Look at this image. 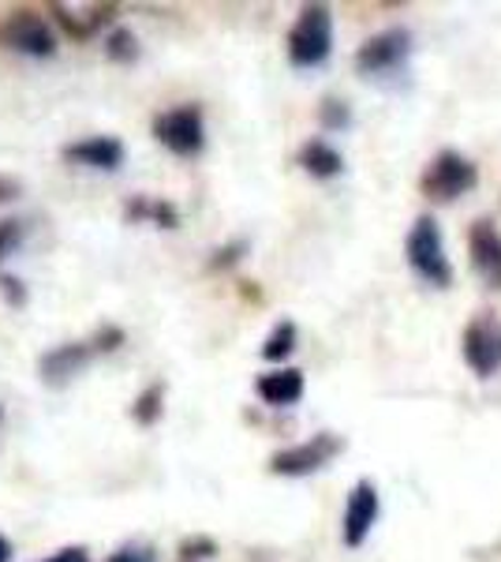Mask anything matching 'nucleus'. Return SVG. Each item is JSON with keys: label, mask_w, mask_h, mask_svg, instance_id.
Instances as JSON below:
<instances>
[{"label": "nucleus", "mask_w": 501, "mask_h": 562, "mask_svg": "<svg viewBox=\"0 0 501 562\" xmlns=\"http://www.w3.org/2000/svg\"><path fill=\"white\" fill-rule=\"evenodd\" d=\"M405 256L408 267L415 270L419 281H426L431 289H449L453 285V262L445 256V237H442V225L434 222L431 214H419L415 225L408 229L405 240Z\"/></svg>", "instance_id": "f257e3e1"}, {"label": "nucleus", "mask_w": 501, "mask_h": 562, "mask_svg": "<svg viewBox=\"0 0 501 562\" xmlns=\"http://www.w3.org/2000/svg\"><path fill=\"white\" fill-rule=\"evenodd\" d=\"M333 53V12L326 4H304L288 31V60L296 68H318Z\"/></svg>", "instance_id": "f03ea898"}, {"label": "nucleus", "mask_w": 501, "mask_h": 562, "mask_svg": "<svg viewBox=\"0 0 501 562\" xmlns=\"http://www.w3.org/2000/svg\"><path fill=\"white\" fill-rule=\"evenodd\" d=\"M476 184H479V166L471 158H464L460 150H439L426 161L423 177H419V192H423V199H431V203H457Z\"/></svg>", "instance_id": "7ed1b4c3"}, {"label": "nucleus", "mask_w": 501, "mask_h": 562, "mask_svg": "<svg viewBox=\"0 0 501 562\" xmlns=\"http://www.w3.org/2000/svg\"><path fill=\"white\" fill-rule=\"evenodd\" d=\"M153 139L161 147H169L177 158H198L206 150V121H203V105L187 102L177 105L169 113L153 116Z\"/></svg>", "instance_id": "20e7f679"}, {"label": "nucleus", "mask_w": 501, "mask_h": 562, "mask_svg": "<svg viewBox=\"0 0 501 562\" xmlns=\"http://www.w3.org/2000/svg\"><path fill=\"white\" fill-rule=\"evenodd\" d=\"M337 454H344V439L333 431H318L307 442L285 447L270 458V473L273 476H311L318 469H326Z\"/></svg>", "instance_id": "39448f33"}, {"label": "nucleus", "mask_w": 501, "mask_h": 562, "mask_svg": "<svg viewBox=\"0 0 501 562\" xmlns=\"http://www.w3.org/2000/svg\"><path fill=\"white\" fill-rule=\"evenodd\" d=\"M408 57H412V31L408 26H389V31L371 34L355 49V68H360V76H389V71L405 68Z\"/></svg>", "instance_id": "423d86ee"}, {"label": "nucleus", "mask_w": 501, "mask_h": 562, "mask_svg": "<svg viewBox=\"0 0 501 562\" xmlns=\"http://www.w3.org/2000/svg\"><path fill=\"white\" fill-rule=\"evenodd\" d=\"M460 352L464 364L476 371L479 379H490L501 371V323L494 315H476L460 334Z\"/></svg>", "instance_id": "0eeeda50"}, {"label": "nucleus", "mask_w": 501, "mask_h": 562, "mask_svg": "<svg viewBox=\"0 0 501 562\" xmlns=\"http://www.w3.org/2000/svg\"><path fill=\"white\" fill-rule=\"evenodd\" d=\"M0 42L12 45L15 53H26V57H53L57 53V34H53L45 15L34 12V8H15L4 20Z\"/></svg>", "instance_id": "6e6552de"}, {"label": "nucleus", "mask_w": 501, "mask_h": 562, "mask_svg": "<svg viewBox=\"0 0 501 562\" xmlns=\"http://www.w3.org/2000/svg\"><path fill=\"white\" fill-rule=\"evenodd\" d=\"M382 514V498H378V487L371 480H360V484L349 492V503H344V518H341V540L344 548H363L375 529Z\"/></svg>", "instance_id": "1a4fd4ad"}, {"label": "nucleus", "mask_w": 501, "mask_h": 562, "mask_svg": "<svg viewBox=\"0 0 501 562\" xmlns=\"http://www.w3.org/2000/svg\"><path fill=\"white\" fill-rule=\"evenodd\" d=\"M468 256L482 285L501 293V229L490 217H476L468 225Z\"/></svg>", "instance_id": "9d476101"}, {"label": "nucleus", "mask_w": 501, "mask_h": 562, "mask_svg": "<svg viewBox=\"0 0 501 562\" xmlns=\"http://www.w3.org/2000/svg\"><path fill=\"white\" fill-rule=\"evenodd\" d=\"M90 360H94L90 341H64V346L49 349L38 360V379L49 390H64V386H71L79 375H83V368L90 364Z\"/></svg>", "instance_id": "9b49d317"}, {"label": "nucleus", "mask_w": 501, "mask_h": 562, "mask_svg": "<svg viewBox=\"0 0 501 562\" xmlns=\"http://www.w3.org/2000/svg\"><path fill=\"white\" fill-rule=\"evenodd\" d=\"M64 161H76V166H87V169H113L124 166V143L116 135H90V139H79V143H68L60 150Z\"/></svg>", "instance_id": "f8f14e48"}, {"label": "nucleus", "mask_w": 501, "mask_h": 562, "mask_svg": "<svg viewBox=\"0 0 501 562\" xmlns=\"http://www.w3.org/2000/svg\"><path fill=\"white\" fill-rule=\"evenodd\" d=\"M304 371L299 368H277V371H266V375L254 379V394L270 405V409H288L304 397Z\"/></svg>", "instance_id": "ddd939ff"}, {"label": "nucleus", "mask_w": 501, "mask_h": 562, "mask_svg": "<svg viewBox=\"0 0 501 562\" xmlns=\"http://www.w3.org/2000/svg\"><path fill=\"white\" fill-rule=\"evenodd\" d=\"M296 161H299V169H304L307 177H315V180H333V177L344 173L341 150L330 147L326 139H307L304 147H299Z\"/></svg>", "instance_id": "4468645a"}, {"label": "nucleus", "mask_w": 501, "mask_h": 562, "mask_svg": "<svg viewBox=\"0 0 501 562\" xmlns=\"http://www.w3.org/2000/svg\"><path fill=\"white\" fill-rule=\"evenodd\" d=\"M124 222L127 225H143V222H153L161 229H177L180 225V211L169 203V199H150V195H135L124 203Z\"/></svg>", "instance_id": "2eb2a0df"}, {"label": "nucleus", "mask_w": 501, "mask_h": 562, "mask_svg": "<svg viewBox=\"0 0 501 562\" xmlns=\"http://www.w3.org/2000/svg\"><path fill=\"white\" fill-rule=\"evenodd\" d=\"M166 413V383H150L139 397L132 402V420L139 428H153Z\"/></svg>", "instance_id": "dca6fc26"}, {"label": "nucleus", "mask_w": 501, "mask_h": 562, "mask_svg": "<svg viewBox=\"0 0 501 562\" xmlns=\"http://www.w3.org/2000/svg\"><path fill=\"white\" fill-rule=\"evenodd\" d=\"M296 323L293 319H281L277 326L270 330V338L262 341V360H270V364H281V360H288L296 352Z\"/></svg>", "instance_id": "f3484780"}, {"label": "nucleus", "mask_w": 501, "mask_h": 562, "mask_svg": "<svg viewBox=\"0 0 501 562\" xmlns=\"http://www.w3.org/2000/svg\"><path fill=\"white\" fill-rule=\"evenodd\" d=\"M105 57L116 60V65H135L139 60V38L132 31H124V26H116L105 38Z\"/></svg>", "instance_id": "a211bd4d"}, {"label": "nucleus", "mask_w": 501, "mask_h": 562, "mask_svg": "<svg viewBox=\"0 0 501 562\" xmlns=\"http://www.w3.org/2000/svg\"><path fill=\"white\" fill-rule=\"evenodd\" d=\"M318 121H322L326 132H344L352 124V109L341 102V98H326L322 105H318Z\"/></svg>", "instance_id": "6ab92c4d"}, {"label": "nucleus", "mask_w": 501, "mask_h": 562, "mask_svg": "<svg viewBox=\"0 0 501 562\" xmlns=\"http://www.w3.org/2000/svg\"><path fill=\"white\" fill-rule=\"evenodd\" d=\"M251 251V244L248 240H232V244H225V248H217L214 256H209V270H232L236 262H240L243 256Z\"/></svg>", "instance_id": "aec40b11"}, {"label": "nucleus", "mask_w": 501, "mask_h": 562, "mask_svg": "<svg viewBox=\"0 0 501 562\" xmlns=\"http://www.w3.org/2000/svg\"><path fill=\"white\" fill-rule=\"evenodd\" d=\"M127 341V334L121 330V326H113V323H105V326H98L94 330V338H90V349H94V357L98 352H116Z\"/></svg>", "instance_id": "412c9836"}, {"label": "nucleus", "mask_w": 501, "mask_h": 562, "mask_svg": "<svg viewBox=\"0 0 501 562\" xmlns=\"http://www.w3.org/2000/svg\"><path fill=\"white\" fill-rule=\"evenodd\" d=\"M49 12L57 15V23H60L64 31H68V34H71V38H76V42H87V38H94V31H90V23H83V20H79V15H71V12H68V8H64V4H49Z\"/></svg>", "instance_id": "4be33fe9"}, {"label": "nucleus", "mask_w": 501, "mask_h": 562, "mask_svg": "<svg viewBox=\"0 0 501 562\" xmlns=\"http://www.w3.org/2000/svg\"><path fill=\"white\" fill-rule=\"evenodd\" d=\"M180 562H195V559H209V555H217V543L209 540V537H187V540H180Z\"/></svg>", "instance_id": "5701e85b"}, {"label": "nucleus", "mask_w": 501, "mask_h": 562, "mask_svg": "<svg viewBox=\"0 0 501 562\" xmlns=\"http://www.w3.org/2000/svg\"><path fill=\"white\" fill-rule=\"evenodd\" d=\"M23 233H26V225L20 222V217H4V222H0V259L12 256V251L20 248Z\"/></svg>", "instance_id": "b1692460"}, {"label": "nucleus", "mask_w": 501, "mask_h": 562, "mask_svg": "<svg viewBox=\"0 0 501 562\" xmlns=\"http://www.w3.org/2000/svg\"><path fill=\"white\" fill-rule=\"evenodd\" d=\"M0 296L12 307H26V285L15 274H0Z\"/></svg>", "instance_id": "393cba45"}, {"label": "nucleus", "mask_w": 501, "mask_h": 562, "mask_svg": "<svg viewBox=\"0 0 501 562\" xmlns=\"http://www.w3.org/2000/svg\"><path fill=\"white\" fill-rule=\"evenodd\" d=\"M109 562H158L153 555V548H143V543H124V548H116Z\"/></svg>", "instance_id": "a878e982"}, {"label": "nucleus", "mask_w": 501, "mask_h": 562, "mask_svg": "<svg viewBox=\"0 0 501 562\" xmlns=\"http://www.w3.org/2000/svg\"><path fill=\"white\" fill-rule=\"evenodd\" d=\"M42 562H90V551L83 548V543H76V548H60L57 555H49Z\"/></svg>", "instance_id": "bb28decb"}, {"label": "nucleus", "mask_w": 501, "mask_h": 562, "mask_svg": "<svg viewBox=\"0 0 501 562\" xmlns=\"http://www.w3.org/2000/svg\"><path fill=\"white\" fill-rule=\"evenodd\" d=\"M23 192V184L15 177H0V206L4 203H12V199H20Z\"/></svg>", "instance_id": "cd10ccee"}, {"label": "nucleus", "mask_w": 501, "mask_h": 562, "mask_svg": "<svg viewBox=\"0 0 501 562\" xmlns=\"http://www.w3.org/2000/svg\"><path fill=\"white\" fill-rule=\"evenodd\" d=\"M0 562H12V543H8V537H0Z\"/></svg>", "instance_id": "c85d7f7f"}]
</instances>
